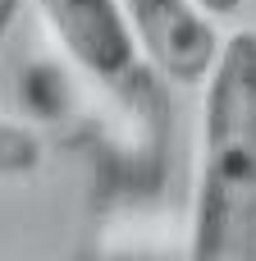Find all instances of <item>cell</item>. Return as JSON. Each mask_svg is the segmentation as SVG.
I'll use <instances>...</instances> for the list:
<instances>
[{
    "instance_id": "6da1fadb",
    "label": "cell",
    "mask_w": 256,
    "mask_h": 261,
    "mask_svg": "<svg viewBox=\"0 0 256 261\" xmlns=\"http://www.w3.org/2000/svg\"><path fill=\"white\" fill-rule=\"evenodd\" d=\"M192 257L256 261V28L234 32L206 73Z\"/></svg>"
},
{
    "instance_id": "7a4b0ae2",
    "label": "cell",
    "mask_w": 256,
    "mask_h": 261,
    "mask_svg": "<svg viewBox=\"0 0 256 261\" xmlns=\"http://www.w3.org/2000/svg\"><path fill=\"white\" fill-rule=\"evenodd\" d=\"M41 14L50 18L60 46L78 69H87L101 87L128 96L142 87L137 69V37L115 0H41Z\"/></svg>"
},
{
    "instance_id": "3957f363",
    "label": "cell",
    "mask_w": 256,
    "mask_h": 261,
    "mask_svg": "<svg viewBox=\"0 0 256 261\" xmlns=\"http://www.w3.org/2000/svg\"><path fill=\"white\" fill-rule=\"evenodd\" d=\"M137 46L174 83H206L220 60V32L197 0H124Z\"/></svg>"
},
{
    "instance_id": "277c9868",
    "label": "cell",
    "mask_w": 256,
    "mask_h": 261,
    "mask_svg": "<svg viewBox=\"0 0 256 261\" xmlns=\"http://www.w3.org/2000/svg\"><path fill=\"white\" fill-rule=\"evenodd\" d=\"M37 165H41V142H37V133H27L23 124L0 119V179L32 174Z\"/></svg>"
},
{
    "instance_id": "5b68a950",
    "label": "cell",
    "mask_w": 256,
    "mask_h": 261,
    "mask_svg": "<svg viewBox=\"0 0 256 261\" xmlns=\"http://www.w3.org/2000/svg\"><path fill=\"white\" fill-rule=\"evenodd\" d=\"M18 5H23V0H0V41H5V32H9V23H14V14H18Z\"/></svg>"
},
{
    "instance_id": "8992f818",
    "label": "cell",
    "mask_w": 256,
    "mask_h": 261,
    "mask_svg": "<svg viewBox=\"0 0 256 261\" xmlns=\"http://www.w3.org/2000/svg\"><path fill=\"white\" fill-rule=\"evenodd\" d=\"M197 5H202L206 14H234V9H238L243 0H197Z\"/></svg>"
}]
</instances>
